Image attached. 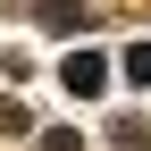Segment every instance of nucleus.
Listing matches in <instances>:
<instances>
[{"label": "nucleus", "mask_w": 151, "mask_h": 151, "mask_svg": "<svg viewBox=\"0 0 151 151\" xmlns=\"http://www.w3.org/2000/svg\"><path fill=\"white\" fill-rule=\"evenodd\" d=\"M59 84L76 92V101H92V92L109 84V59H101V50H67V59H59Z\"/></svg>", "instance_id": "f257e3e1"}, {"label": "nucleus", "mask_w": 151, "mask_h": 151, "mask_svg": "<svg viewBox=\"0 0 151 151\" xmlns=\"http://www.w3.org/2000/svg\"><path fill=\"white\" fill-rule=\"evenodd\" d=\"M118 67H126V84H143V92H151V42H134V50H126Z\"/></svg>", "instance_id": "f03ea898"}]
</instances>
